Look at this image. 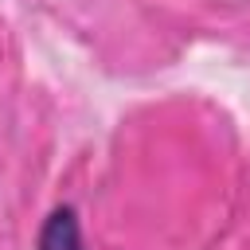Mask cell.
<instances>
[{
    "mask_svg": "<svg viewBox=\"0 0 250 250\" xmlns=\"http://www.w3.org/2000/svg\"><path fill=\"white\" fill-rule=\"evenodd\" d=\"M39 250H82V234H78V219L70 207L55 211L39 234Z\"/></svg>",
    "mask_w": 250,
    "mask_h": 250,
    "instance_id": "6da1fadb",
    "label": "cell"
}]
</instances>
